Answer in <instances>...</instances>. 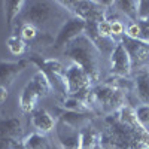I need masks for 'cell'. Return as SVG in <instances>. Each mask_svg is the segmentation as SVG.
<instances>
[{"label": "cell", "instance_id": "1", "mask_svg": "<svg viewBox=\"0 0 149 149\" xmlns=\"http://www.w3.org/2000/svg\"><path fill=\"white\" fill-rule=\"evenodd\" d=\"M64 55L72 60V63L82 67L90 74L93 82L100 78V48H98L85 33L72 40L64 48Z\"/></svg>", "mask_w": 149, "mask_h": 149}, {"label": "cell", "instance_id": "2", "mask_svg": "<svg viewBox=\"0 0 149 149\" xmlns=\"http://www.w3.org/2000/svg\"><path fill=\"white\" fill-rule=\"evenodd\" d=\"M52 85L49 84L48 78L45 74L37 70L31 79L26 84V86L22 88L21 94H19V107L24 113H33L36 110L37 102L42 97H46L52 93Z\"/></svg>", "mask_w": 149, "mask_h": 149}, {"label": "cell", "instance_id": "3", "mask_svg": "<svg viewBox=\"0 0 149 149\" xmlns=\"http://www.w3.org/2000/svg\"><path fill=\"white\" fill-rule=\"evenodd\" d=\"M93 102L104 113H118L125 106V95L116 85L103 84L93 88Z\"/></svg>", "mask_w": 149, "mask_h": 149}, {"label": "cell", "instance_id": "4", "mask_svg": "<svg viewBox=\"0 0 149 149\" xmlns=\"http://www.w3.org/2000/svg\"><path fill=\"white\" fill-rule=\"evenodd\" d=\"M66 84H67V95L78 97L86 103L93 90V79L82 67L72 63L66 69Z\"/></svg>", "mask_w": 149, "mask_h": 149}, {"label": "cell", "instance_id": "5", "mask_svg": "<svg viewBox=\"0 0 149 149\" xmlns=\"http://www.w3.org/2000/svg\"><path fill=\"white\" fill-rule=\"evenodd\" d=\"M30 63L37 66V70H40L48 78L52 88L60 94L67 95V84H66V69L58 60H43L39 55L30 57Z\"/></svg>", "mask_w": 149, "mask_h": 149}, {"label": "cell", "instance_id": "6", "mask_svg": "<svg viewBox=\"0 0 149 149\" xmlns=\"http://www.w3.org/2000/svg\"><path fill=\"white\" fill-rule=\"evenodd\" d=\"M57 5L67 8V10H70L72 14L84 19L85 22H102L106 19L104 17V8H102L98 5V2H57Z\"/></svg>", "mask_w": 149, "mask_h": 149}, {"label": "cell", "instance_id": "7", "mask_svg": "<svg viewBox=\"0 0 149 149\" xmlns=\"http://www.w3.org/2000/svg\"><path fill=\"white\" fill-rule=\"evenodd\" d=\"M85 30H86V22L84 19L76 18V17L67 19L57 33V37L54 40V48L55 49L66 48L72 40H74L76 37L84 34Z\"/></svg>", "mask_w": 149, "mask_h": 149}, {"label": "cell", "instance_id": "8", "mask_svg": "<svg viewBox=\"0 0 149 149\" xmlns=\"http://www.w3.org/2000/svg\"><path fill=\"white\" fill-rule=\"evenodd\" d=\"M131 58L127 52L125 46L121 42H118L110 52V73L119 78H127L131 73Z\"/></svg>", "mask_w": 149, "mask_h": 149}, {"label": "cell", "instance_id": "9", "mask_svg": "<svg viewBox=\"0 0 149 149\" xmlns=\"http://www.w3.org/2000/svg\"><path fill=\"white\" fill-rule=\"evenodd\" d=\"M24 21L34 27H40L51 18L52 15V3L51 2H31L29 8L24 9Z\"/></svg>", "mask_w": 149, "mask_h": 149}, {"label": "cell", "instance_id": "10", "mask_svg": "<svg viewBox=\"0 0 149 149\" xmlns=\"http://www.w3.org/2000/svg\"><path fill=\"white\" fill-rule=\"evenodd\" d=\"M55 137L61 149H79L81 146V130L74 128L64 121L57 119V125L54 128Z\"/></svg>", "mask_w": 149, "mask_h": 149}, {"label": "cell", "instance_id": "11", "mask_svg": "<svg viewBox=\"0 0 149 149\" xmlns=\"http://www.w3.org/2000/svg\"><path fill=\"white\" fill-rule=\"evenodd\" d=\"M29 60H18V61H3L0 60V86L9 88L14 81L26 70Z\"/></svg>", "mask_w": 149, "mask_h": 149}, {"label": "cell", "instance_id": "12", "mask_svg": "<svg viewBox=\"0 0 149 149\" xmlns=\"http://www.w3.org/2000/svg\"><path fill=\"white\" fill-rule=\"evenodd\" d=\"M121 43L125 46L127 52L131 58V64L133 66H142L146 61H149V43L143 40H136L130 39V37L124 36Z\"/></svg>", "mask_w": 149, "mask_h": 149}, {"label": "cell", "instance_id": "13", "mask_svg": "<svg viewBox=\"0 0 149 149\" xmlns=\"http://www.w3.org/2000/svg\"><path fill=\"white\" fill-rule=\"evenodd\" d=\"M31 124L37 133L48 134L57 125V118H54L46 109H36L31 113Z\"/></svg>", "mask_w": 149, "mask_h": 149}, {"label": "cell", "instance_id": "14", "mask_svg": "<svg viewBox=\"0 0 149 149\" xmlns=\"http://www.w3.org/2000/svg\"><path fill=\"white\" fill-rule=\"evenodd\" d=\"M134 93L142 104L149 106V70L142 69L134 78Z\"/></svg>", "mask_w": 149, "mask_h": 149}, {"label": "cell", "instance_id": "15", "mask_svg": "<svg viewBox=\"0 0 149 149\" xmlns=\"http://www.w3.org/2000/svg\"><path fill=\"white\" fill-rule=\"evenodd\" d=\"M102 134L95 130L94 125L88 124L81 130V146L79 149H97L102 146Z\"/></svg>", "mask_w": 149, "mask_h": 149}, {"label": "cell", "instance_id": "16", "mask_svg": "<svg viewBox=\"0 0 149 149\" xmlns=\"http://www.w3.org/2000/svg\"><path fill=\"white\" fill-rule=\"evenodd\" d=\"M22 134V122L19 118H0V137L17 139Z\"/></svg>", "mask_w": 149, "mask_h": 149}, {"label": "cell", "instance_id": "17", "mask_svg": "<svg viewBox=\"0 0 149 149\" xmlns=\"http://www.w3.org/2000/svg\"><path fill=\"white\" fill-rule=\"evenodd\" d=\"M21 143H22V149H54L48 134H42L37 131L26 136L21 140Z\"/></svg>", "mask_w": 149, "mask_h": 149}, {"label": "cell", "instance_id": "18", "mask_svg": "<svg viewBox=\"0 0 149 149\" xmlns=\"http://www.w3.org/2000/svg\"><path fill=\"white\" fill-rule=\"evenodd\" d=\"M60 121H64L66 124H69V125L78 128V130H82L85 125H88L91 118L88 115V112L86 113H79V112H63L60 116H58Z\"/></svg>", "mask_w": 149, "mask_h": 149}, {"label": "cell", "instance_id": "19", "mask_svg": "<svg viewBox=\"0 0 149 149\" xmlns=\"http://www.w3.org/2000/svg\"><path fill=\"white\" fill-rule=\"evenodd\" d=\"M27 3L24 0H8L3 3L5 8V17H6V24L10 27L12 22L15 21V18H18V15L24 10V6Z\"/></svg>", "mask_w": 149, "mask_h": 149}, {"label": "cell", "instance_id": "20", "mask_svg": "<svg viewBox=\"0 0 149 149\" xmlns=\"http://www.w3.org/2000/svg\"><path fill=\"white\" fill-rule=\"evenodd\" d=\"M61 107L69 110V112H79V113H86V112L90 110V107L86 106V103L84 100L78 97H73V95H67L66 98L60 102Z\"/></svg>", "mask_w": 149, "mask_h": 149}, {"label": "cell", "instance_id": "21", "mask_svg": "<svg viewBox=\"0 0 149 149\" xmlns=\"http://www.w3.org/2000/svg\"><path fill=\"white\" fill-rule=\"evenodd\" d=\"M115 5L133 22H139V2H136V0H125V2H115Z\"/></svg>", "mask_w": 149, "mask_h": 149}, {"label": "cell", "instance_id": "22", "mask_svg": "<svg viewBox=\"0 0 149 149\" xmlns=\"http://www.w3.org/2000/svg\"><path fill=\"white\" fill-rule=\"evenodd\" d=\"M6 46L9 49V52L12 55H22L27 51V45L26 40L21 39V36H10L6 40Z\"/></svg>", "mask_w": 149, "mask_h": 149}, {"label": "cell", "instance_id": "23", "mask_svg": "<svg viewBox=\"0 0 149 149\" xmlns=\"http://www.w3.org/2000/svg\"><path fill=\"white\" fill-rule=\"evenodd\" d=\"M136 118H137L139 125L149 134V106L142 104L139 107H136Z\"/></svg>", "mask_w": 149, "mask_h": 149}, {"label": "cell", "instance_id": "24", "mask_svg": "<svg viewBox=\"0 0 149 149\" xmlns=\"http://www.w3.org/2000/svg\"><path fill=\"white\" fill-rule=\"evenodd\" d=\"M97 34L100 39H109L112 37V22L104 19L97 24Z\"/></svg>", "mask_w": 149, "mask_h": 149}, {"label": "cell", "instance_id": "25", "mask_svg": "<svg viewBox=\"0 0 149 149\" xmlns=\"http://www.w3.org/2000/svg\"><path fill=\"white\" fill-rule=\"evenodd\" d=\"M19 36H21L22 40H33V39H36V36H37V27L24 22L22 27H21V34Z\"/></svg>", "mask_w": 149, "mask_h": 149}, {"label": "cell", "instance_id": "26", "mask_svg": "<svg viewBox=\"0 0 149 149\" xmlns=\"http://www.w3.org/2000/svg\"><path fill=\"white\" fill-rule=\"evenodd\" d=\"M125 36L130 37V39L140 40V37H142L140 22H131V24H128V27H127V30H125Z\"/></svg>", "mask_w": 149, "mask_h": 149}, {"label": "cell", "instance_id": "27", "mask_svg": "<svg viewBox=\"0 0 149 149\" xmlns=\"http://www.w3.org/2000/svg\"><path fill=\"white\" fill-rule=\"evenodd\" d=\"M0 149H22V143L17 139L0 137Z\"/></svg>", "mask_w": 149, "mask_h": 149}, {"label": "cell", "instance_id": "28", "mask_svg": "<svg viewBox=\"0 0 149 149\" xmlns=\"http://www.w3.org/2000/svg\"><path fill=\"white\" fill-rule=\"evenodd\" d=\"M149 18V0L139 2V21H146Z\"/></svg>", "mask_w": 149, "mask_h": 149}, {"label": "cell", "instance_id": "29", "mask_svg": "<svg viewBox=\"0 0 149 149\" xmlns=\"http://www.w3.org/2000/svg\"><path fill=\"white\" fill-rule=\"evenodd\" d=\"M112 22V36H124L125 34V26L121 21H110Z\"/></svg>", "mask_w": 149, "mask_h": 149}, {"label": "cell", "instance_id": "30", "mask_svg": "<svg viewBox=\"0 0 149 149\" xmlns=\"http://www.w3.org/2000/svg\"><path fill=\"white\" fill-rule=\"evenodd\" d=\"M8 98V88H3V86H0V104L5 103Z\"/></svg>", "mask_w": 149, "mask_h": 149}, {"label": "cell", "instance_id": "31", "mask_svg": "<svg viewBox=\"0 0 149 149\" xmlns=\"http://www.w3.org/2000/svg\"><path fill=\"white\" fill-rule=\"evenodd\" d=\"M139 22H142V24H145V26H148V27H149V18H148L146 21H139Z\"/></svg>", "mask_w": 149, "mask_h": 149}]
</instances>
